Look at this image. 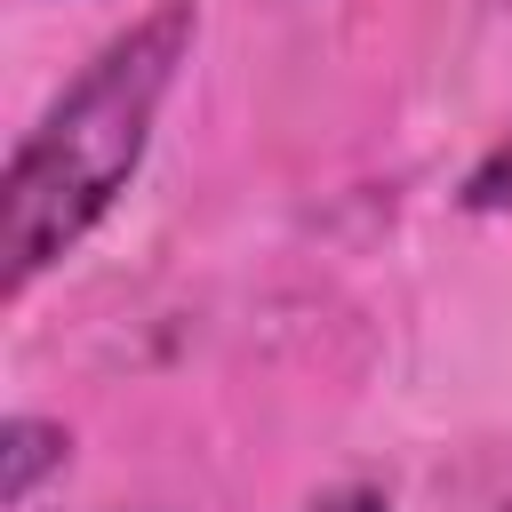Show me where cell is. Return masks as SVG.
Returning <instances> with one entry per match:
<instances>
[{"mask_svg": "<svg viewBox=\"0 0 512 512\" xmlns=\"http://www.w3.org/2000/svg\"><path fill=\"white\" fill-rule=\"evenodd\" d=\"M192 32H200L192 0L152 8L16 144V160L0 176V288L8 296H24L56 256H72L88 240V224L128 192V176H136V160L152 144L160 96L184 72Z\"/></svg>", "mask_w": 512, "mask_h": 512, "instance_id": "obj_1", "label": "cell"}, {"mask_svg": "<svg viewBox=\"0 0 512 512\" xmlns=\"http://www.w3.org/2000/svg\"><path fill=\"white\" fill-rule=\"evenodd\" d=\"M64 456H72L64 424H48V416H8V424H0V504H8V512L32 504V488H40L48 472H64Z\"/></svg>", "mask_w": 512, "mask_h": 512, "instance_id": "obj_2", "label": "cell"}, {"mask_svg": "<svg viewBox=\"0 0 512 512\" xmlns=\"http://www.w3.org/2000/svg\"><path fill=\"white\" fill-rule=\"evenodd\" d=\"M464 208H472V216H512V144H496V152L464 176Z\"/></svg>", "mask_w": 512, "mask_h": 512, "instance_id": "obj_3", "label": "cell"}, {"mask_svg": "<svg viewBox=\"0 0 512 512\" xmlns=\"http://www.w3.org/2000/svg\"><path fill=\"white\" fill-rule=\"evenodd\" d=\"M304 512H392V504H384L376 488H328V496H320V504H304Z\"/></svg>", "mask_w": 512, "mask_h": 512, "instance_id": "obj_4", "label": "cell"}]
</instances>
